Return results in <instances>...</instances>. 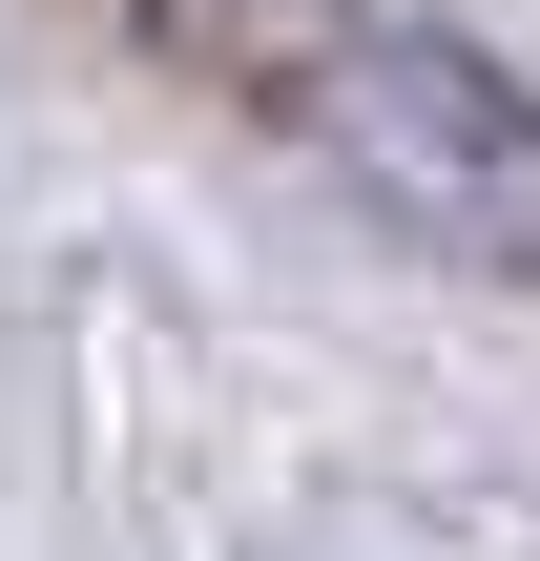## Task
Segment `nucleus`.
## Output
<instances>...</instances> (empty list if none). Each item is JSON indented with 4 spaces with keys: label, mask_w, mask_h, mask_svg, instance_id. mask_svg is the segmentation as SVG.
Instances as JSON below:
<instances>
[{
    "label": "nucleus",
    "mask_w": 540,
    "mask_h": 561,
    "mask_svg": "<svg viewBox=\"0 0 540 561\" xmlns=\"http://www.w3.org/2000/svg\"><path fill=\"white\" fill-rule=\"evenodd\" d=\"M312 146H333L416 250L520 271V291H540V83H520V62H479L458 21L375 0V21H354V62H333V104H312Z\"/></svg>",
    "instance_id": "1"
},
{
    "label": "nucleus",
    "mask_w": 540,
    "mask_h": 561,
    "mask_svg": "<svg viewBox=\"0 0 540 561\" xmlns=\"http://www.w3.org/2000/svg\"><path fill=\"white\" fill-rule=\"evenodd\" d=\"M146 62H187L208 104H250V125H291L312 146V104H333V62H354V21L375 0H104Z\"/></svg>",
    "instance_id": "2"
}]
</instances>
